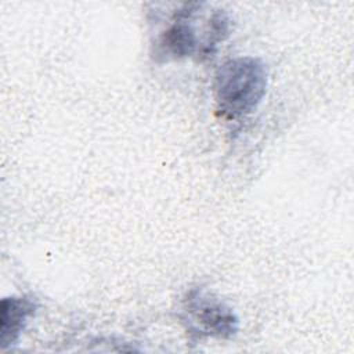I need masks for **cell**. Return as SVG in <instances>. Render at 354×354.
Returning a JSON list of instances; mask_svg holds the SVG:
<instances>
[{
  "mask_svg": "<svg viewBox=\"0 0 354 354\" xmlns=\"http://www.w3.org/2000/svg\"><path fill=\"white\" fill-rule=\"evenodd\" d=\"M198 3L185 4V8L177 11L174 22L162 33L156 46V55L163 59L185 58L196 53L198 36L192 25V17L196 12Z\"/></svg>",
  "mask_w": 354,
  "mask_h": 354,
  "instance_id": "3",
  "label": "cell"
},
{
  "mask_svg": "<svg viewBox=\"0 0 354 354\" xmlns=\"http://www.w3.org/2000/svg\"><path fill=\"white\" fill-rule=\"evenodd\" d=\"M39 303L32 296L4 297L0 304V346L11 347L19 342V337L29 321L35 317Z\"/></svg>",
  "mask_w": 354,
  "mask_h": 354,
  "instance_id": "4",
  "label": "cell"
},
{
  "mask_svg": "<svg viewBox=\"0 0 354 354\" xmlns=\"http://www.w3.org/2000/svg\"><path fill=\"white\" fill-rule=\"evenodd\" d=\"M268 84L266 64L256 57H236L225 61L216 73V104L225 119L250 115L263 101Z\"/></svg>",
  "mask_w": 354,
  "mask_h": 354,
  "instance_id": "1",
  "label": "cell"
},
{
  "mask_svg": "<svg viewBox=\"0 0 354 354\" xmlns=\"http://www.w3.org/2000/svg\"><path fill=\"white\" fill-rule=\"evenodd\" d=\"M183 321L196 336L228 339L239 329L234 310L203 288H195L185 296Z\"/></svg>",
  "mask_w": 354,
  "mask_h": 354,
  "instance_id": "2",
  "label": "cell"
}]
</instances>
